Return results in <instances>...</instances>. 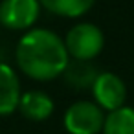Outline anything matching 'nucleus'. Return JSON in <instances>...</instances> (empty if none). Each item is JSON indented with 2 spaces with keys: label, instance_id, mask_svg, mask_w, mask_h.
Returning a JSON list of instances; mask_svg holds the SVG:
<instances>
[{
  "label": "nucleus",
  "instance_id": "obj_1",
  "mask_svg": "<svg viewBox=\"0 0 134 134\" xmlns=\"http://www.w3.org/2000/svg\"><path fill=\"white\" fill-rule=\"evenodd\" d=\"M15 61L24 75L35 81H53L66 70L70 55L64 39L55 31L31 28L20 37L15 48Z\"/></svg>",
  "mask_w": 134,
  "mask_h": 134
},
{
  "label": "nucleus",
  "instance_id": "obj_2",
  "mask_svg": "<svg viewBox=\"0 0 134 134\" xmlns=\"http://www.w3.org/2000/svg\"><path fill=\"white\" fill-rule=\"evenodd\" d=\"M64 46L70 59L94 61L105 48V35L96 24L81 22L68 30L64 37Z\"/></svg>",
  "mask_w": 134,
  "mask_h": 134
},
{
  "label": "nucleus",
  "instance_id": "obj_3",
  "mask_svg": "<svg viewBox=\"0 0 134 134\" xmlns=\"http://www.w3.org/2000/svg\"><path fill=\"white\" fill-rule=\"evenodd\" d=\"M105 116V110L96 101L81 99L66 108L63 123L68 134H99L103 130Z\"/></svg>",
  "mask_w": 134,
  "mask_h": 134
},
{
  "label": "nucleus",
  "instance_id": "obj_4",
  "mask_svg": "<svg viewBox=\"0 0 134 134\" xmlns=\"http://www.w3.org/2000/svg\"><path fill=\"white\" fill-rule=\"evenodd\" d=\"M39 0H2L0 2V24L8 30H31L41 15Z\"/></svg>",
  "mask_w": 134,
  "mask_h": 134
},
{
  "label": "nucleus",
  "instance_id": "obj_5",
  "mask_svg": "<svg viewBox=\"0 0 134 134\" xmlns=\"http://www.w3.org/2000/svg\"><path fill=\"white\" fill-rule=\"evenodd\" d=\"M92 96L94 101L105 112H112L116 108L125 107L127 86L119 75L112 72H99L92 85Z\"/></svg>",
  "mask_w": 134,
  "mask_h": 134
},
{
  "label": "nucleus",
  "instance_id": "obj_6",
  "mask_svg": "<svg viewBox=\"0 0 134 134\" xmlns=\"http://www.w3.org/2000/svg\"><path fill=\"white\" fill-rule=\"evenodd\" d=\"M20 81L17 72L8 64L0 63V116H9L19 108Z\"/></svg>",
  "mask_w": 134,
  "mask_h": 134
},
{
  "label": "nucleus",
  "instance_id": "obj_7",
  "mask_svg": "<svg viewBox=\"0 0 134 134\" xmlns=\"http://www.w3.org/2000/svg\"><path fill=\"white\" fill-rule=\"evenodd\" d=\"M17 110L30 121H46L53 114L55 103L42 90H28L20 96Z\"/></svg>",
  "mask_w": 134,
  "mask_h": 134
},
{
  "label": "nucleus",
  "instance_id": "obj_8",
  "mask_svg": "<svg viewBox=\"0 0 134 134\" xmlns=\"http://www.w3.org/2000/svg\"><path fill=\"white\" fill-rule=\"evenodd\" d=\"M97 68L92 61H75L70 59L66 70L63 72L64 81L77 90H85V88H92L96 77H97Z\"/></svg>",
  "mask_w": 134,
  "mask_h": 134
},
{
  "label": "nucleus",
  "instance_id": "obj_9",
  "mask_svg": "<svg viewBox=\"0 0 134 134\" xmlns=\"http://www.w3.org/2000/svg\"><path fill=\"white\" fill-rule=\"evenodd\" d=\"M39 2L52 15L64 19H77L83 17L94 6L96 0H39Z\"/></svg>",
  "mask_w": 134,
  "mask_h": 134
},
{
  "label": "nucleus",
  "instance_id": "obj_10",
  "mask_svg": "<svg viewBox=\"0 0 134 134\" xmlns=\"http://www.w3.org/2000/svg\"><path fill=\"white\" fill-rule=\"evenodd\" d=\"M103 134H134V108L121 107L105 116Z\"/></svg>",
  "mask_w": 134,
  "mask_h": 134
}]
</instances>
